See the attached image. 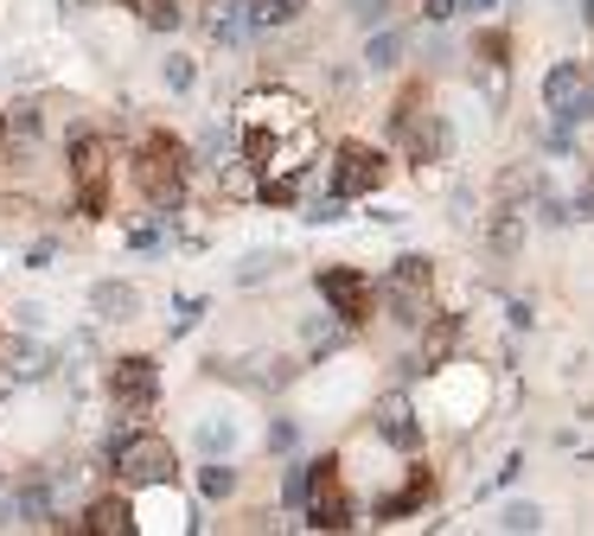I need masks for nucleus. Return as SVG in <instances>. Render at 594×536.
Returning <instances> with one entry per match:
<instances>
[{"label": "nucleus", "instance_id": "1", "mask_svg": "<svg viewBox=\"0 0 594 536\" xmlns=\"http://www.w3.org/2000/svg\"><path fill=\"white\" fill-rule=\"evenodd\" d=\"M185 173H192V160L173 134H148L141 141V160H134V179H141V192L154 199V211H180L185 199Z\"/></svg>", "mask_w": 594, "mask_h": 536}, {"label": "nucleus", "instance_id": "2", "mask_svg": "<svg viewBox=\"0 0 594 536\" xmlns=\"http://www.w3.org/2000/svg\"><path fill=\"white\" fill-rule=\"evenodd\" d=\"M301 517H308L313 530H345L352 524V498H345V479H339V459H308Z\"/></svg>", "mask_w": 594, "mask_h": 536}, {"label": "nucleus", "instance_id": "3", "mask_svg": "<svg viewBox=\"0 0 594 536\" xmlns=\"http://www.w3.org/2000/svg\"><path fill=\"white\" fill-rule=\"evenodd\" d=\"M384 294H390V320L422 326V320L435 313V306H429V294H435V269H429V255H403V262L390 269Z\"/></svg>", "mask_w": 594, "mask_h": 536}, {"label": "nucleus", "instance_id": "4", "mask_svg": "<svg viewBox=\"0 0 594 536\" xmlns=\"http://www.w3.org/2000/svg\"><path fill=\"white\" fill-rule=\"evenodd\" d=\"M115 473L129 485H167L180 473V454L160 434H129V441H115Z\"/></svg>", "mask_w": 594, "mask_h": 536}, {"label": "nucleus", "instance_id": "5", "mask_svg": "<svg viewBox=\"0 0 594 536\" xmlns=\"http://www.w3.org/2000/svg\"><path fill=\"white\" fill-rule=\"evenodd\" d=\"M71 179H78V211L103 218L109 211V141L103 134H78L71 141Z\"/></svg>", "mask_w": 594, "mask_h": 536}, {"label": "nucleus", "instance_id": "6", "mask_svg": "<svg viewBox=\"0 0 594 536\" xmlns=\"http://www.w3.org/2000/svg\"><path fill=\"white\" fill-rule=\"evenodd\" d=\"M543 109H550L556 128H575L582 115H594V77L582 64H556L543 77Z\"/></svg>", "mask_w": 594, "mask_h": 536}, {"label": "nucleus", "instance_id": "7", "mask_svg": "<svg viewBox=\"0 0 594 536\" xmlns=\"http://www.w3.org/2000/svg\"><path fill=\"white\" fill-rule=\"evenodd\" d=\"M390 128H396V141H403L410 160H441V148H447V122H441L435 109H422L415 97L403 109H390Z\"/></svg>", "mask_w": 594, "mask_h": 536}, {"label": "nucleus", "instance_id": "8", "mask_svg": "<svg viewBox=\"0 0 594 536\" xmlns=\"http://www.w3.org/2000/svg\"><path fill=\"white\" fill-rule=\"evenodd\" d=\"M384 185V153L364 148V141H345L333 153V199H364Z\"/></svg>", "mask_w": 594, "mask_h": 536}, {"label": "nucleus", "instance_id": "9", "mask_svg": "<svg viewBox=\"0 0 594 536\" xmlns=\"http://www.w3.org/2000/svg\"><path fill=\"white\" fill-rule=\"evenodd\" d=\"M109 390H115V403L129 408H154L160 396V371H154V357H115V371H109Z\"/></svg>", "mask_w": 594, "mask_h": 536}, {"label": "nucleus", "instance_id": "10", "mask_svg": "<svg viewBox=\"0 0 594 536\" xmlns=\"http://www.w3.org/2000/svg\"><path fill=\"white\" fill-rule=\"evenodd\" d=\"M39 141H46V109H39V102H13V109L0 115V148L13 153V160H27Z\"/></svg>", "mask_w": 594, "mask_h": 536}, {"label": "nucleus", "instance_id": "11", "mask_svg": "<svg viewBox=\"0 0 594 536\" xmlns=\"http://www.w3.org/2000/svg\"><path fill=\"white\" fill-rule=\"evenodd\" d=\"M199 20H205L211 45H243V39L256 32V20H250V0H205V7H199Z\"/></svg>", "mask_w": 594, "mask_h": 536}, {"label": "nucleus", "instance_id": "12", "mask_svg": "<svg viewBox=\"0 0 594 536\" xmlns=\"http://www.w3.org/2000/svg\"><path fill=\"white\" fill-rule=\"evenodd\" d=\"M320 294H326V306L345 313V320H364V313H371V281H364L359 269H326V275H320Z\"/></svg>", "mask_w": 594, "mask_h": 536}, {"label": "nucleus", "instance_id": "13", "mask_svg": "<svg viewBox=\"0 0 594 536\" xmlns=\"http://www.w3.org/2000/svg\"><path fill=\"white\" fill-rule=\"evenodd\" d=\"M371 422H377V434H384L390 447H403V454H415V447H422V428H415V408L403 403V396H384Z\"/></svg>", "mask_w": 594, "mask_h": 536}, {"label": "nucleus", "instance_id": "14", "mask_svg": "<svg viewBox=\"0 0 594 536\" xmlns=\"http://www.w3.org/2000/svg\"><path fill=\"white\" fill-rule=\"evenodd\" d=\"M90 313L109 320V326H122V320L141 313V294H134L129 281H97V287H90Z\"/></svg>", "mask_w": 594, "mask_h": 536}, {"label": "nucleus", "instance_id": "15", "mask_svg": "<svg viewBox=\"0 0 594 536\" xmlns=\"http://www.w3.org/2000/svg\"><path fill=\"white\" fill-rule=\"evenodd\" d=\"M52 510H58V492L39 473L32 479H20V492H13V517L20 524H52Z\"/></svg>", "mask_w": 594, "mask_h": 536}, {"label": "nucleus", "instance_id": "16", "mask_svg": "<svg viewBox=\"0 0 594 536\" xmlns=\"http://www.w3.org/2000/svg\"><path fill=\"white\" fill-rule=\"evenodd\" d=\"M454 338H461V320H454V313H441L435 326L422 332V352H415V357H410V371H435L441 357L454 352Z\"/></svg>", "mask_w": 594, "mask_h": 536}, {"label": "nucleus", "instance_id": "17", "mask_svg": "<svg viewBox=\"0 0 594 536\" xmlns=\"http://www.w3.org/2000/svg\"><path fill=\"white\" fill-rule=\"evenodd\" d=\"M83 524H90V536H134L129 498H97V505L83 510Z\"/></svg>", "mask_w": 594, "mask_h": 536}, {"label": "nucleus", "instance_id": "18", "mask_svg": "<svg viewBox=\"0 0 594 536\" xmlns=\"http://www.w3.org/2000/svg\"><path fill=\"white\" fill-rule=\"evenodd\" d=\"M7 371H13V377H46V371H52V352H46L39 338H13V345H7Z\"/></svg>", "mask_w": 594, "mask_h": 536}, {"label": "nucleus", "instance_id": "19", "mask_svg": "<svg viewBox=\"0 0 594 536\" xmlns=\"http://www.w3.org/2000/svg\"><path fill=\"white\" fill-rule=\"evenodd\" d=\"M429 492H435V479H429V473H422V466H415V479L403 485V492H396V498H384V510H377V517H390V524H396V517H410L415 505H429Z\"/></svg>", "mask_w": 594, "mask_h": 536}, {"label": "nucleus", "instance_id": "20", "mask_svg": "<svg viewBox=\"0 0 594 536\" xmlns=\"http://www.w3.org/2000/svg\"><path fill=\"white\" fill-rule=\"evenodd\" d=\"M134 13H141V26H154V32H173V26H185V0H129Z\"/></svg>", "mask_w": 594, "mask_h": 536}, {"label": "nucleus", "instance_id": "21", "mask_svg": "<svg viewBox=\"0 0 594 536\" xmlns=\"http://www.w3.org/2000/svg\"><path fill=\"white\" fill-rule=\"evenodd\" d=\"M492 250H499V255L524 250V211H512V204H505V211L492 218Z\"/></svg>", "mask_w": 594, "mask_h": 536}, {"label": "nucleus", "instance_id": "22", "mask_svg": "<svg viewBox=\"0 0 594 536\" xmlns=\"http://www.w3.org/2000/svg\"><path fill=\"white\" fill-rule=\"evenodd\" d=\"M345 326H352L345 313H313L308 320V352H333L339 338H345Z\"/></svg>", "mask_w": 594, "mask_h": 536}, {"label": "nucleus", "instance_id": "23", "mask_svg": "<svg viewBox=\"0 0 594 536\" xmlns=\"http://www.w3.org/2000/svg\"><path fill=\"white\" fill-rule=\"evenodd\" d=\"M301 7H308V0H250V20H256V32H269V26L301 20Z\"/></svg>", "mask_w": 594, "mask_h": 536}, {"label": "nucleus", "instance_id": "24", "mask_svg": "<svg viewBox=\"0 0 594 536\" xmlns=\"http://www.w3.org/2000/svg\"><path fill=\"white\" fill-rule=\"evenodd\" d=\"M396 58H403V32L377 26V39H371V51H364V64H371V71H390Z\"/></svg>", "mask_w": 594, "mask_h": 536}, {"label": "nucleus", "instance_id": "25", "mask_svg": "<svg viewBox=\"0 0 594 536\" xmlns=\"http://www.w3.org/2000/svg\"><path fill=\"white\" fill-rule=\"evenodd\" d=\"M160 71H167V90H192V83H199V64H192V58H185V51H173V58H167V64H160Z\"/></svg>", "mask_w": 594, "mask_h": 536}, {"label": "nucleus", "instance_id": "26", "mask_svg": "<svg viewBox=\"0 0 594 536\" xmlns=\"http://www.w3.org/2000/svg\"><path fill=\"white\" fill-rule=\"evenodd\" d=\"M499 530H543V510L537 505H505L499 510Z\"/></svg>", "mask_w": 594, "mask_h": 536}, {"label": "nucleus", "instance_id": "27", "mask_svg": "<svg viewBox=\"0 0 594 536\" xmlns=\"http://www.w3.org/2000/svg\"><path fill=\"white\" fill-rule=\"evenodd\" d=\"M275 269H282V255L262 250V255H250V262H236V281H269Z\"/></svg>", "mask_w": 594, "mask_h": 536}, {"label": "nucleus", "instance_id": "28", "mask_svg": "<svg viewBox=\"0 0 594 536\" xmlns=\"http://www.w3.org/2000/svg\"><path fill=\"white\" fill-rule=\"evenodd\" d=\"M390 7H396V0H352L345 13H352L359 26H384V20H390Z\"/></svg>", "mask_w": 594, "mask_h": 536}, {"label": "nucleus", "instance_id": "29", "mask_svg": "<svg viewBox=\"0 0 594 536\" xmlns=\"http://www.w3.org/2000/svg\"><path fill=\"white\" fill-rule=\"evenodd\" d=\"M199 485H205L211 498H231V492H236V473H231V466H205V473H199Z\"/></svg>", "mask_w": 594, "mask_h": 536}, {"label": "nucleus", "instance_id": "30", "mask_svg": "<svg viewBox=\"0 0 594 536\" xmlns=\"http://www.w3.org/2000/svg\"><path fill=\"white\" fill-rule=\"evenodd\" d=\"M282 498L294 510H301V498H308V466H288V479H282Z\"/></svg>", "mask_w": 594, "mask_h": 536}, {"label": "nucleus", "instance_id": "31", "mask_svg": "<svg viewBox=\"0 0 594 536\" xmlns=\"http://www.w3.org/2000/svg\"><path fill=\"white\" fill-rule=\"evenodd\" d=\"M199 320H205V301H173V332L199 326Z\"/></svg>", "mask_w": 594, "mask_h": 536}, {"label": "nucleus", "instance_id": "32", "mask_svg": "<svg viewBox=\"0 0 594 536\" xmlns=\"http://www.w3.org/2000/svg\"><path fill=\"white\" fill-rule=\"evenodd\" d=\"M52 255H58L52 236H46V243H32V250H27V269H52Z\"/></svg>", "mask_w": 594, "mask_h": 536}, {"label": "nucleus", "instance_id": "33", "mask_svg": "<svg viewBox=\"0 0 594 536\" xmlns=\"http://www.w3.org/2000/svg\"><path fill=\"white\" fill-rule=\"evenodd\" d=\"M461 7H466V0H429V7H422V13H429V20H454V13H461Z\"/></svg>", "mask_w": 594, "mask_h": 536}, {"label": "nucleus", "instance_id": "34", "mask_svg": "<svg viewBox=\"0 0 594 536\" xmlns=\"http://www.w3.org/2000/svg\"><path fill=\"white\" fill-rule=\"evenodd\" d=\"M473 7H492V0H473Z\"/></svg>", "mask_w": 594, "mask_h": 536}]
</instances>
